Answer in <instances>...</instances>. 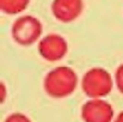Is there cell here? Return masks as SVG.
I'll return each mask as SVG.
<instances>
[{"label":"cell","instance_id":"6da1fadb","mask_svg":"<svg viewBox=\"0 0 123 122\" xmlns=\"http://www.w3.org/2000/svg\"><path fill=\"white\" fill-rule=\"evenodd\" d=\"M78 76L76 71L68 66H58L45 75L43 89L53 98H64L76 91Z\"/></svg>","mask_w":123,"mask_h":122},{"label":"cell","instance_id":"7a4b0ae2","mask_svg":"<svg viewBox=\"0 0 123 122\" xmlns=\"http://www.w3.org/2000/svg\"><path fill=\"white\" fill-rule=\"evenodd\" d=\"M115 79L108 70L100 67L91 68L83 75L82 91L90 98H104L112 91Z\"/></svg>","mask_w":123,"mask_h":122},{"label":"cell","instance_id":"3957f363","mask_svg":"<svg viewBox=\"0 0 123 122\" xmlns=\"http://www.w3.org/2000/svg\"><path fill=\"white\" fill-rule=\"evenodd\" d=\"M12 38L19 45H31L42 35V24L32 15H23L14 21L11 28Z\"/></svg>","mask_w":123,"mask_h":122},{"label":"cell","instance_id":"277c9868","mask_svg":"<svg viewBox=\"0 0 123 122\" xmlns=\"http://www.w3.org/2000/svg\"><path fill=\"white\" fill-rule=\"evenodd\" d=\"M68 51V43L63 36L49 34L44 36L38 44V52L43 60L48 62H57L64 58Z\"/></svg>","mask_w":123,"mask_h":122},{"label":"cell","instance_id":"5b68a950","mask_svg":"<svg viewBox=\"0 0 123 122\" xmlns=\"http://www.w3.org/2000/svg\"><path fill=\"white\" fill-rule=\"evenodd\" d=\"M84 122H112L113 108L103 98H90L81 108Z\"/></svg>","mask_w":123,"mask_h":122},{"label":"cell","instance_id":"8992f818","mask_svg":"<svg viewBox=\"0 0 123 122\" xmlns=\"http://www.w3.org/2000/svg\"><path fill=\"white\" fill-rule=\"evenodd\" d=\"M52 14L62 23H70L77 19L83 11V0H53Z\"/></svg>","mask_w":123,"mask_h":122},{"label":"cell","instance_id":"52a82bcc","mask_svg":"<svg viewBox=\"0 0 123 122\" xmlns=\"http://www.w3.org/2000/svg\"><path fill=\"white\" fill-rule=\"evenodd\" d=\"M30 0H0V9L3 13L15 15L23 12L28 6Z\"/></svg>","mask_w":123,"mask_h":122},{"label":"cell","instance_id":"ba28073f","mask_svg":"<svg viewBox=\"0 0 123 122\" xmlns=\"http://www.w3.org/2000/svg\"><path fill=\"white\" fill-rule=\"evenodd\" d=\"M113 79H115V83L117 85L119 92L123 94V63L117 68Z\"/></svg>","mask_w":123,"mask_h":122},{"label":"cell","instance_id":"9c48e42d","mask_svg":"<svg viewBox=\"0 0 123 122\" xmlns=\"http://www.w3.org/2000/svg\"><path fill=\"white\" fill-rule=\"evenodd\" d=\"M4 122H31V121L25 115L19 114V112H15V114L10 115Z\"/></svg>","mask_w":123,"mask_h":122},{"label":"cell","instance_id":"30bf717a","mask_svg":"<svg viewBox=\"0 0 123 122\" xmlns=\"http://www.w3.org/2000/svg\"><path fill=\"white\" fill-rule=\"evenodd\" d=\"M113 122H123V111H121L119 115L117 116V118L115 119Z\"/></svg>","mask_w":123,"mask_h":122},{"label":"cell","instance_id":"8fae6325","mask_svg":"<svg viewBox=\"0 0 123 122\" xmlns=\"http://www.w3.org/2000/svg\"><path fill=\"white\" fill-rule=\"evenodd\" d=\"M4 88H6V86H4V84H3V83H1V89H2V99H1V101H2V102L4 101V97H6V93H4Z\"/></svg>","mask_w":123,"mask_h":122}]
</instances>
